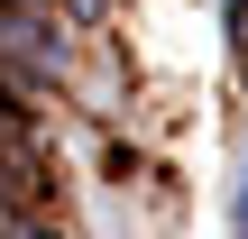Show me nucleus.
I'll list each match as a JSON object with an SVG mask.
<instances>
[{"label": "nucleus", "instance_id": "f257e3e1", "mask_svg": "<svg viewBox=\"0 0 248 239\" xmlns=\"http://www.w3.org/2000/svg\"><path fill=\"white\" fill-rule=\"evenodd\" d=\"M239 239H248V166H239Z\"/></svg>", "mask_w": 248, "mask_h": 239}]
</instances>
